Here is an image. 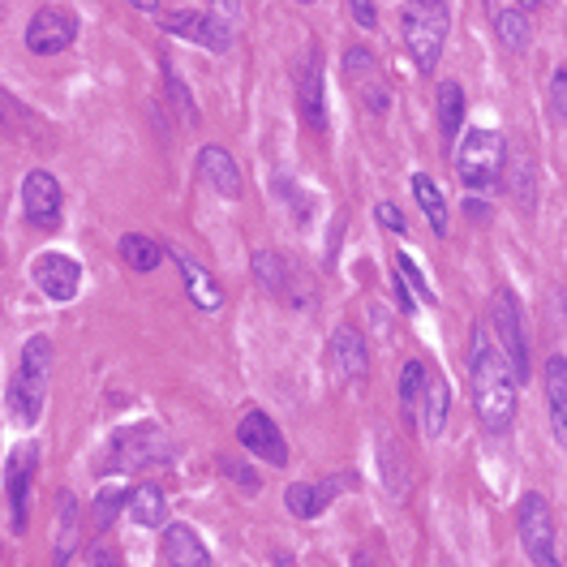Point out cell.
I'll use <instances>...</instances> for the list:
<instances>
[{"label":"cell","instance_id":"22","mask_svg":"<svg viewBox=\"0 0 567 567\" xmlns=\"http://www.w3.org/2000/svg\"><path fill=\"white\" fill-rule=\"evenodd\" d=\"M546 400H550V426L555 439H567V357L555 353L546 361Z\"/></svg>","mask_w":567,"mask_h":567},{"label":"cell","instance_id":"16","mask_svg":"<svg viewBox=\"0 0 567 567\" xmlns=\"http://www.w3.org/2000/svg\"><path fill=\"white\" fill-rule=\"evenodd\" d=\"M198 177L207 181L220 198H228V202H237V198L245 194L241 164H237V159H232L224 147H202V151H198Z\"/></svg>","mask_w":567,"mask_h":567},{"label":"cell","instance_id":"48","mask_svg":"<svg viewBox=\"0 0 567 567\" xmlns=\"http://www.w3.org/2000/svg\"><path fill=\"white\" fill-rule=\"evenodd\" d=\"M486 5H494V0H486Z\"/></svg>","mask_w":567,"mask_h":567},{"label":"cell","instance_id":"6","mask_svg":"<svg viewBox=\"0 0 567 567\" xmlns=\"http://www.w3.org/2000/svg\"><path fill=\"white\" fill-rule=\"evenodd\" d=\"M516 529L520 542H525V555L533 559V567H563L559 546H555V516H550L546 494L529 490L516 507Z\"/></svg>","mask_w":567,"mask_h":567},{"label":"cell","instance_id":"19","mask_svg":"<svg viewBox=\"0 0 567 567\" xmlns=\"http://www.w3.org/2000/svg\"><path fill=\"white\" fill-rule=\"evenodd\" d=\"M447 409H452V391H447V378H443L439 370L426 366V383H421V400H417V421H421V434H426V439L443 434Z\"/></svg>","mask_w":567,"mask_h":567},{"label":"cell","instance_id":"43","mask_svg":"<svg viewBox=\"0 0 567 567\" xmlns=\"http://www.w3.org/2000/svg\"><path fill=\"white\" fill-rule=\"evenodd\" d=\"M91 567H121V559L108 546H91Z\"/></svg>","mask_w":567,"mask_h":567},{"label":"cell","instance_id":"11","mask_svg":"<svg viewBox=\"0 0 567 567\" xmlns=\"http://www.w3.org/2000/svg\"><path fill=\"white\" fill-rule=\"evenodd\" d=\"M61 207H65L61 181H56L48 168L26 172L22 177V211H26V220H31V228H39V232L61 228Z\"/></svg>","mask_w":567,"mask_h":567},{"label":"cell","instance_id":"27","mask_svg":"<svg viewBox=\"0 0 567 567\" xmlns=\"http://www.w3.org/2000/svg\"><path fill=\"white\" fill-rule=\"evenodd\" d=\"M413 198H417V207L426 211L434 237H447V198L439 194V185H434L426 172H417V177H413Z\"/></svg>","mask_w":567,"mask_h":567},{"label":"cell","instance_id":"34","mask_svg":"<svg viewBox=\"0 0 567 567\" xmlns=\"http://www.w3.org/2000/svg\"><path fill=\"white\" fill-rule=\"evenodd\" d=\"M391 271H396V275H400V280H404V284H409V293H417L421 301H434V288L426 284V275H421V271H417V263H413V258H409V254H396V263H391Z\"/></svg>","mask_w":567,"mask_h":567},{"label":"cell","instance_id":"25","mask_svg":"<svg viewBox=\"0 0 567 567\" xmlns=\"http://www.w3.org/2000/svg\"><path fill=\"white\" fill-rule=\"evenodd\" d=\"M116 250H121V263H125L129 271H138V275H151L159 263H164V250H159V241L142 237V232H125Z\"/></svg>","mask_w":567,"mask_h":567},{"label":"cell","instance_id":"28","mask_svg":"<svg viewBox=\"0 0 567 567\" xmlns=\"http://www.w3.org/2000/svg\"><path fill=\"white\" fill-rule=\"evenodd\" d=\"M494 35H499V43H503L507 52H525L529 48V35H533L529 13H520V9H494Z\"/></svg>","mask_w":567,"mask_h":567},{"label":"cell","instance_id":"2","mask_svg":"<svg viewBox=\"0 0 567 567\" xmlns=\"http://www.w3.org/2000/svg\"><path fill=\"white\" fill-rule=\"evenodd\" d=\"M52 340L48 336H31L22 344L18 370L9 378V413L22 426H39L43 404H48V387H52Z\"/></svg>","mask_w":567,"mask_h":567},{"label":"cell","instance_id":"15","mask_svg":"<svg viewBox=\"0 0 567 567\" xmlns=\"http://www.w3.org/2000/svg\"><path fill=\"white\" fill-rule=\"evenodd\" d=\"M327 361H331V370H336L344 383L366 378V370H370V348H366V340H361V331L357 327H336V331H331Z\"/></svg>","mask_w":567,"mask_h":567},{"label":"cell","instance_id":"31","mask_svg":"<svg viewBox=\"0 0 567 567\" xmlns=\"http://www.w3.org/2000/svg\"><path fill=\"white\" fill-rule=\"evenodd\" d=\"M421 383H426V361H404L400 366V409L417 417V400H421Z\"/></svg>","mask_w":567,"mask_h":567},{"label":"cell","instance_id":"9","mask_svg":"<svg viewBox=\"0 0 567 567\" xmlns=\"http://www.w3.org/2000/svg\"><path fill=\"white\" fill-rule=\"evenodd\" d=\"M74 39H78V13L65 5H43L26 22V52H35V56H56V52L74 48Z\"/></svg>","mask_w":567,"mask_h":567},{"label":"cell","instance_id":"39","mask_svg":"<svg viewBox=\"0 0 567 567\" xmlns=\"http://www.w3.org/2000/svg\"><path fill=\"white\" fill-rule=\"evenodd\" d=\"M348 9H353V22L361 31H378V5L374 0H348Z\"/></svg>","mask_w":567,"mask_h":567},{"label":"cell","instance_id":"5","mask_svg":"<svg viewBox=\"0 0 567 567\" xmlns=\"http://www.w3.org/2000/svg\"><path fill=\"white\" fill-rule=\"evenodd\" d=\"M108 464L104 469L112 473H134V469H147V464L168 460V434L159 430V421H138V426H125L112 434L108 443Z\"/></svg>","mask_w":567,"mask_h":567},{"label":"cell","instance_id":"38","mask_svg":"<svg viewBox=\"0 0 567 567\" xmlns=\"http://www.w3.org/2000/svg\"><path fill=\"white\" fill-rule=\"evenodd\" d=\"M550 108H555V121L563 125V116H567V69H555V78H550Z\"/></svg>","mask_w":567,"mask_h":567},{"label":"cell","instance_id":"35","mask_svg":"<svg viewBox=\"0 0 567 567\" xmlns=\"http://www.w3.org/2000/svg\"><path fill=\"white\" fill-rule=\"evenodd\" d=\"M207 13H215L232 35H241V26H245V9H241V0H211V9Z\"/></svg>","mask_w":567,"mask_h":567},{"label":"cell","instance_id":"26","mask_svg":"<svg viewBox=\"0 0 567 567\" xmlns=\"http://www.w3.org/2000/svg\"><path fill=\"white\" fill-rule=\"evenodd\" d=\"M464 91H460V82L452 78H443L439 82V129H443V138L447 142H456L460 138V129H464Z\"/></svg>","mask_w":567,"mask_h":567},{"label":"cell","instance_id":"1","mask_svg":"<svg viewBox=\"0 0 567 567\" xmlns=\"http://www.w3.org/2000/svg\"><path fill=\"white\" fill-rule=\"evenodd\" d=\"M469 378H473V404L477 421L486 426V434H507L516 421L520 404V383L507 357L499 353V344L490 340V331L477 323L473 327V353H469Z\"/></svg>","mask_w":567,"mask_h":567},{"label":"cell","instance_id":"12","mask_svg":"<svg viewBox=\"0 0 567 567\" xmlns=\"http://www.w3.org/2000/svg\"><path fill=\"white\" fill-rule=\"evenodd\" d=\"M297 112L314 134H327V99H323V52L310 48V56L297 65Z\"/></svg>","mask_w":567,"mask_h":567},{"label":"cell","instance_id":"41","mask_svg":"<svg viewBox=\"0 0 567 567\" xmlns=\"http://www.w3.org/2000/svg\"><path fill=\"white\" fill-rule=\"evenodd\" d=\"M391 297H396L400 314H413V310H417V301H413V293H409V284H404L396 271H391Z\"/></svg>","mask_w":567,"mask_h":567},{"label":"cell","instance_id":"45","mask_svg":"<svg viewBox=\"0 0 567 567\" xmlns=\"http://www.w3.org/2000/svg\"><path fill=\"white\" fill-rule=\"evenodd\" d=\"M516 5H520V13H533V9H546L550 0H516Z\"/></svg>","mask_w":567,"mask_h":567},{"label":"cell","instance_id":"23","mask_svg":"<svg viewBox=\"0 0 567 567\" xmlns=\"http://www.w3.org/2000/svg\"><path fill=\"white\" fill-rule=\"evenodd\" d=\"M336 499V486L323 482V486H310V482H293L284 490V507L293 512L297 520H314L327 512V503Z\"/></svg>","mask_w":567,"mask_h":567},{"label":"cell","instance_id":"20","mask_svg":"<svg viewBox=\"0 0 567 567\" xmlns=\"http://www.w3.org/2000/svg\"><path fill=\"white\" fill-rule=\"evenodd\" d=\"M177 267H181V275H185V293H189V301L198 305L202 314H215L224 305V288H220V280L198 263V258H189L185 250H177Z\"/></svg>","mask_w":567,"mask_h":567},{"label":"cell","instance_id":"37","mask_svg":"<svg viewBox=\"0 0 567 567\" xmlns=\"http://www.w3.org/2000/svg\"><path fill=\"white\" fill-rule=\"evenodd\" d=\"M220 469L232 477V482H237L241 490H258V473L254 469H245L241 460H232V456H220Z\"/></svg>","mask_w":567,"mask_h":567},{"label":"cell","instance_id":"47","mask_svg":"<svg viewBox=\"0 0 567 567\" xmlns=\"http://www.w3.org/2000/svg\"><path fill=\"white\" fill-rule=\"evenodd\" d=\"M297 5H314V0H297Z\"/></svg>","mask_w":567,"mask_h":567},{"label":"cell","instance_id":"40","mask_svg":"<svg viewBox=\"0 0 567 567\" xmlns=\"http://www.w3.org/2000/svg\"><path fill=\"white\" fill-rule=\"evenodd\" d=\"M529 185H533V159H520V177H516V198H520V207H533V194H529Z\"/></svg>","mask_w":567,"mask_h":567},{"label":"cell","instance_id":"46","mask_svg":"<svg viewBox=\"0 0 567 567\" xmlns=\"http://www.w3.org/2000/svg\"><path fill=\"white\" fill-rule=\"evenodd\" d=\"M353 567H374V559L366 555V550H357V555H353Z\"/></svg>","mask_w":567,"mask_h":567},{"label":"cell","instance_id":"36","mask_svg":"<svg viewBox=\"0 0 567 567\" xmlns=\"http://www.w3.org/2000/svg\"><path fill=\"white\" fill-rule=\"evenodd\" d=\"M378 224H383L387 232H400V237H409V220H404V211L396 207V202H378Z\"/></svg>","mask_w":567,"mask_h":567},{"label":"cell","instance_id":"32","mask_svg":"<svg viewBox=\"0 0 567 567\" xmlns=\"http://www.w3.org/2000/svg\"><path fill=\"white\" fill-rule=\"evenodd\" d=\"M344 78H348V86H361V82L378 78V56L366 48V43H353V48L344 52Z\"/></svg>","mask_w":567,"mask_h":567},{"label":"cell","instance_id":"29","mask_svg":"<svg viewBox=\"0 0 567 567\" xmlns=\"http://www.w3.org/2000/svg\"><path fill=\"white\" fill-rule=\"evenodd\" d=\"M250 271H254V280L263 284L267 293H284L288 267H284V258L275 254V250H254V254H250Z\"/></svg>","mask_w":567,"mask_h":567},{"label":"cell","instance_id":"33","mask_svg":"<svg viewBox=\"0 0 567 567\" xmlns=\"http://www.w3.org/2000/svg\"><path fill=\"white\" fill-rule=\"evenodd\" d=\"M164 86H168V99H172V104H177V112H181V121L198 125V104H194V95L185 91V82H181L177 69H172V61H164Z\"/></svg>","mask_w":567,"mask_h":567},{"label":"cell","instance_id":"42","mask_svg":"<svg viewBox=\"0 0 567 567\" xmlns=\"http://www.w3.org/2000/svg\"><path fill=\"white\" fill-rule=\"evenodd\" d=\"M464 215H469L473 224H490V207L477 194H464Z\"/></svg>","mask_w":567,"mask_h":567},{"label":"cell","instance_id":"7","mask_svg":"<svg viewBox=\"0 0 567 567\" xmlns=\"http://www.w3.org/2000/svg\"><path fill=\"white\" fill-rule=\"evenodd\" d=\"M490 327L494 336H499V353L507 357V366H512L516 383H529L533 374V361H529V336H525V318H520V305L516 297L499 288L490 301Z\"/></svg>","mask_w":567,"mask_h":567},{"label":"cell","instance_id":"13","mask_svg":"<svg viewBox=\"0 0 567 567\" xmlns=\"http://www.w3.org/2000/svg\"><path fill=\"white\" fill-rule=\"evenodd\" d=\"M31 280L39 284V293L48 301L69 305L78 297V288H82V267L69 254H39L35 267H31Z\"/></svg>","mask_w":567,"mask_h":567},{"label":"cell","instance_id":"30","mask_svg":"<svg viewBox=\"0 0 567 567\" xmlns=\"http://www.w3.org/2000/svg\"><path fill=\"white\" fill-rule=\"evenodd\" d=\"M125 503H129V494H125L121 486L99 490V494H95V503H91V525H95L99 533H108V529L116 525V516L125 512Z\"/></svg>","mask_w":567,"mask_h":567},{"label":"cell","instance_id":"4","mask_svg":"<svg viewBox=\"0 0 567 567\" xmlns=\"http://www.w3.org/2000/svg\"><path fill=\"white\" fill-rule=\"evenodd\" d=\"M507 168V142L494 129H469L456 142V177L464 185V194H486L499 189Z\"/></svg>","mask_w":567,"mask_h":567},{"label":"cell","instance_id":"18","mask_svg":"<svg viewBox=\"0 0 567 567\" xmlns=\"http://www.w3.org/2000/svg\"><path fill=\"white\" fill-rule=\"evenodd\" d=\"M82 542V507H78V494L74 490H61L56 494V533H52V563L65 567L74 559V550Z\"/></svg>","mask_w":567,"mask_h":567},{"label":"cell","instance_id":"3","mask_svg":"<svg viewBox=\"0 0 567 567\" xmlns=\"http://www.w3.org/2000/svg\"><path fill=\"white\" fill-rule=\"evenodd\" d=\"M447 31H452V5L447 0H404V48H409L417 74L439 69Z\"/></svg>","mask_w":567,"mask_h":567},{"label":"cell","instance_id":"44","mask_svg":"<svg viewBox=\"0 0 567 567\" xmlns=\"http://www.w3.org/2000/svg\"><path fill=\"white\" fill-rule=\"evenodd\" d=\"M129 5H134L138 13H147V18H159V13H164V5H159V0H129Z\"/></svg>","mask_w":567,"mask_h":567},{"label":"cell","instance_id":"8","mask_svg":"<svg viewBox=\"0 0 567 567\" xmlns=\"http://www.w3.org/2000/svg\"><path fill=\"white\" fill-rule=\"evenodd\" d=\"M35 469H39V447H13L9 452V469H5V494H9V529L26 533L31 525V486H35Z\"/></svg>","mask_w":567,"mask_h":567},{"label":"cell","instance_id":"24","mask_svg":"<svg viewBox=\"0 0 567 567\" xmlns=\"http://www.w3.org/2000/svg\"><path fill=\"white\" fill-rule=\"evenodd\" d=\"M125 512L134 525L142 529H159L168 520V499H164V490L159 486H138V490H129V503H125Z\"/></svg>","mask_w":567,"mask_h":567},{"label":"cell","instance_id":"10","mask_svg":"<svg viewBox=\"0 0 567 567\" xmlns=\"http://www.w3.org/2000/svg\"><path fill=\"white\" fill-rule=\"evenodd\" d=\"M159 31L168 35H181L189 43H202L207 52L224 56L232 43H237V35L228 31V26L215 18V13H202V9H181V13H159Z\"/></svg>","mask_w":567,"mask_h":567},{"label":"cell","instance_id":"14","mask_svg":"<svg viewBox=\"0 0 567 567\" xmlns=\"http://www.w3.org/2000/svg\"><path fill=\"white\" fill-rule=\"evenodd\" d=\"M237 439H241L245 452H254L258 460H267L271 469H284V464H288V443H284V434H280V426H275V417H267L263 409H254V413L241 417Z\"/></svg>","mask_w":567,"mask_h":567},{"label":"cell","instance_id":"21","mask_svg":"<svg viewBox=\"0 0 567 567\" xmlns=\"http://www.w3.org/2000/svg\"><path fill=\"white\" fill-rule=\"evenodd\" d=\"M159 546H164L168 567H211V550L202 546V537L189 525H164Z\"/></svg>","mask_w":567,"mask_h":567},{"label":"cell","instance_id":"17","mask_svg":"<svg viewBox=\"0 0 567 567\" xmlns=\"http://www.w3.org/2000/svg\"><path fill=\"white\" fill-rule=\"evenodd\" d=\"M0 134L13 142H52V129L43 125V116L26 108L22 99H13L5 86H0Z\"/></svg>","mask_w":567,"mask_h":567}]
</instances>
